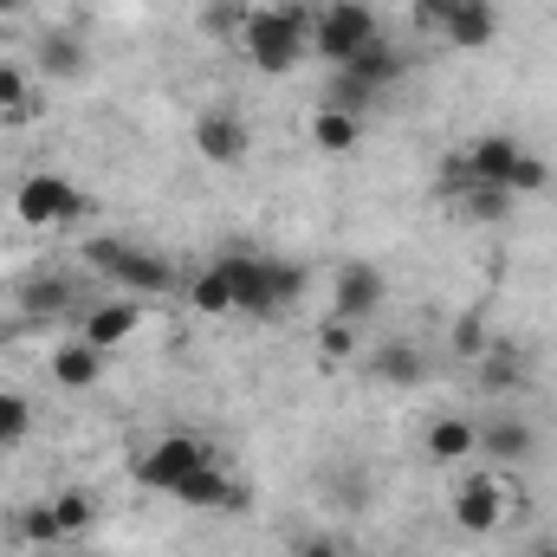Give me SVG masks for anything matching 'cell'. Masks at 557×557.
Wrapping results in <instances>:
<instances>
[{
	"label": "cell",
	"mask_w": 557,
	"mask_h": 557,
	"mask_svg": "<svg viewBox=\"0 0 557 557\" xmlns=\"http://www.w3.org/2000/svg\"><path fill=\"white\" fill-rule=\"evenodd\" d=\"M311 13L305 0H273V7H253L247 33H240V52L260 65V72H292L305 52H311Z\"/></svg>",
	"instance_id": "cell-1"
},
{
	"label": "cell",
	"mask_w": 557,
	"mask_h": 557,
	"mask_svg": "<svg viewBox=\"0 0 557 557\" xmlns=\"http://www.w3.org/2000/svg\"><path fill=\"white\" fill-rule=\"evenodd\" d=\"M78 260H85L98 278H111L117 292H131V298H162V292H175V285H182V273H175L162 253H149V247H137V240H117V234L85 240V247H78Z\"/></svg>",
	"instance_id": "cell-2"
},
{
	"label": "cell",
	"mask_w": 557,
	"mask_h": 557,
	"mask_svg": "<svg viewBox=\"0 0 557 557\" xmlns=\"http://www.w3.org/2000/svg\"><path fill=\"white\" fill-rule=\"evenodd\" d=\"M416 33L454 46V52H480L499 39V7L493 0H409Z\"/></svg>",
	"instance_id": "cell-3"
},
{
	"label": "cell",
	"mask_w": 557,
	"mask_h": 557,
	"mask_svg": "<svg viewBox=\"0 0 557 557\" xmlns=\"http://www.w3.org/2000/svg\"><path fill=\"white\" fill-rule=\"evenodd\" d=\"M370 39H383V20H376L370 0H324V7L311 13V52H318L331 72L350 65Z\"/></svg>",
	"instance_id": "cell-4"
},
{
	"label": "cell",
	"mask_w": 557,
	"mask_h": 557,
	"mask_svg": "<svg viewBox=\"0 0 557 557\" xmlns=\"http://www.w3.org/2000/svg\"><path fill=\"white\" fill-rule=\"evenodd\" d=\"M208 460H214L208 434H195V428H169V434H156V441L143 447L131 473H137V486H149V493H162V499H169V493H175L195 467H208Z\"/></svg>",
	"instance_id": "cell-5"
},
{
	"label": "cell",
	"mask_w": 557,
	"mask_h": 557,
	"mask_svg": "<svg viewBox=\"0 0 557 557\" xmlns=\"http://www.w3.org/2000/svg\"><path fill=\"white\" fill-rule=\"evenodd\" d=\"M13 214H20V227H72V221L85 214V195H78L65 175L39 169V175H26V182L13 188Z\"/></svg>",
	"instance_id": "cell-6"
},
{
	"label": "cell",
	"mask_w": 557,
	"mask_h": 557,
	"mask_svg": "<svg viewBox=\"0 0 557 557\" xmlns=\"http://www.w3.org/2000/svg\"><path fill=\"white\" fill-rule=\"evenodd\" d=\"M383 305H389V278L383 267H370V260H344L337 273H331V318H344V324H370V318H383Z\"/></svg>",
	"instance_id": "cell-7"
},
{
	"label": "cell",
	"mask_w": 557,
	"mask_h": 557,
	"mask_svg": "<svg viewBox=\"0 0 557 557\" xmlns=\"http://www.w3.org/2000/svg\"><path fill=\"white\" fill-rule=\"evenodd\" d=\"M195 156L214 162V169H240L253 156V124L234 111V104H208L195 117Z\"/></svg>",
	"instance_id": "cell-8"
},
{
	"label": "cell",
	"mask_w": 557,
	"mask_h": 557,
	"mask_svg": "<svg viewBox=\"0 0 557 557\" xmlns=\"http://www.w3.org/2000/svg\"><path fill=\"white\" fill-rule=\"evenodd\" d=\"M447 519H454L467 539H493V532L506 525V486H499L493 473H467V480H454Z\"/></svg>",
	"instance_id": "cell-9"
},
{
	"label": "cell",
	"mask_w": 557,
	"mask_h": 557,
	"mask_svg": "<svg viewBox=\"0 0 557 557\" xmlns=\"http://www.w3.org/2000/svg\"><path fill=\"white\" fill-rule=\"evenodd\" d=\"M214 273L227 278L234 311H247V318H278V311H285L278 292H273V260H267V253H221Z\"/></svg>",
	"instance_id": "cell-10"
},
{
	"label": "cell",
	"mask_w": 557,
	"mask_h": 557,
	"mask_svg": "<svg viewBox=\"0 0 557 557\" xmlns=\"http://www.w3.org/2000/svg\"><path fill=\"white\" fill-rule=\"evenodd\" d=\"M33 78H52V85H78L91 78V46L78 26H46L33 39Z\"/></svg>",
	"instance_id": "cell-11"
},
{
	"label": "cell",
	"mask_w": 557,
	"mask_h": 557,
	"mask_svg": "<svg viewBox=\"0 0 557 557\" xmlns=\"http://www.w3.org/2000/svg\"><path fill=\"white\" fill-rule=\"evenodd\" d=\"M169 499H175V506H195V512H240V506H247V486H240L221 460H208V467H195Z\"/></svg>",
	"instance_id": "cell-12"
},
{
	"label": "cell",
	"mask_w": 557,
	"mask_h": 557,
	"mask_svg": "<svg viewBox=\"0 0 557 557\" xmlns=\"http://www.w3.org/2000/svg\"><path fill=\"white\" fill-rule=\"evenodd\" d=\"M473 454H486L493 467H525V460L539 454V428H532L525 416H486L480 421Z\"/></svg>",
	"instance_id": "cell-13"
},
{
	"label": "cell",
	"mask_w": 557,
	"mask_h": 557,
	"mask_svg": "<svg viewBox=\"0 0 557 557\" xmlns=\"http://www.w3.org/2000/svg\"><path fill=\"white\" fill-rule=\"evenodd\" d=\"M78 292H85V278L72 273H26L20 278V318H72L78 311Z\"/></svg>",
	"instance_id": "cell-14"
},
{
	"label": "cell",
	"mask_w": 557,
	"mask_h": 557,
	"mask_svg": "<svg viewBox=\"0 0 557 557\" xmlns=\"http://www.w3.org/2000/svg\"><path fill=\"white\" fill-rule=\"evenodd\" d=\"M137 324H143V305L124 292V298L91 305V311L78 318V337H85V344H98V350H124V344L137 337Z\"/></svg>",
	"instance_id": "cell-15"
},
{
	"label": "cell",
	"mask_w": 557,
	"mask_h": 557,
	"mask_svg": "<svg viewBox=\"0 0 557 557\" xmlns=\"http://www.w3.org/2000/svg\"><path fill=\"white\" fill-rule=\"evenodd\" d=\"M370 376L383 389H421L428 383V350H421L416 337H383L370 350Z\"/></svg>",
	"instance_id": "cell-16"
},
{
	"label": "cell",
	"mask_w": 557,
	"mask_h": 557,
	"mask_svg": "<svg viewBox=\"0 0 557 557\" xmlns=\"http://www.w3.org/2000/svg\"><path fill=\"white\" fill-rule=\"evenodd\" d=\"M104 363H111V350H98V344H85L78 331L52 350V383L59 389H98L104 383Z\"/></svg>",
	"instance_id": "cell-17"
},
{
	"label": "cell",
	"mask_w": 557,
	"mask_h": 557,
	"mask_svg": "<svg viewBox=\"0 0 557 557\" xmlns=\"http://www.w3.org/2000/svg\"><path fill=\"white\" fill-rule=\"evenodd\" d=\"M467 156H473V175H480V182H493V188L512 195V175H519V162H525V143L506 137V131H493V137L467 143Z\"/></svg>",
	"instance_id": "cell-18"
},
{
	"label": "cell",
	"mask_w": 557,
	"mask_h": 557,
	"mask_svg": "<svg viewBox=\"0 0 557 557\" xmlns=\"http://www.w3.org/2000/svg\"><path fill=\"white\" fill-rule=\"evenodd\" d=\"M337 72H350V78H363V85H370V91L383 98V91H389V85H396V78L409 72V52H403V46H396V39L383 33V39H370V46H363V52H357L350 65H337Z\"/></svg>",
	"instance_id": "cell-19"
},
{
	"label": "cell",
	"mask_w": 557,
	"mask_h": 557,
	"mask_svg": "<svg viewBox=\"0 0 557 557\" xmlns=\"http://www.w3.org/2000/svg\"><path fill=\"white\" fill-rule=\"evenodd\" d=\"M473 383H480L486 396H519V389L532 383V370H525V357H519L512 344H486V350L473 357Z\"/></svg>",
	"instance_id": "cell-20"
},
{
	"label": "cell",
	"mask_w": 557,
	"mask_h": 557,
	"mask_svg": "<svg viewBox=\"0 0 557 557\" xmlns=\"http://www.w3.org/2000/svg\"><path fill=\"white\" fill-rule=\"evenodd\" d=\"M473 441H480V421H467V416H434L421 428V447H428L434 467H460L473 454Z\"/></svg>",
	"instance_id": "cell-21"
},
{
	"label": "cell",
	"mask_w": 557,
	"mask_h": 557,
	"mask_svg": "<svg viewBox=\"0 0 557 557\" xmlns=\"http://www.w3.org/2000/svg\"><path fill=\"white\" fill-rule=\"evenodd\" d=\"M39 117V91H33V65L0 59V124H33Z\"/></svg>",
	"instance_id": "cell-22"
},
{
	"label": "cell",
	"mask_w": 557,
	"mask_h": 557,
	"mask_svg": "<svg viewBox=\"0 0 557 557\" xmlns=\"http://www.w3.org/2000/svg\"><path fill=\"white\" fill-rule=\"evenodd\" d=\"M357 143H363V117L331 111V104H318V111H311V149H324V156H350Z\"/></svg>",
	"instance_id": "cell-23"
},
{
	"label": "cell",
	"mask_w": 557,
	"mask_h": 557,
	"mask_svg": "<svg viewBox=\"0 0 557 557\" xmlns=\"http://www.w3.org/2000/svg\"><path fill=\"white\" fill-rule=\"evenodd\" d=\"M182 298L201 311V318H234V292H227V278L214 273V260L201 267V273H188L182 278Z\"/></svg>",
	"instance_id": "cell-24"
},
{
	"label": "cell",
	"mask_w": 557,
	"mask_h": 557,
	"mask_svg": "<svg viewBox=\"0 0 557 557\" xmlns=\"http://www.w3.org/2000/svg\"><path fill=\"white\" fill-rule=\"evenodd\" d=\"M13 539H20V545H33V552H52V545H65L52 499H33V506H20V519H13Z\"/></svg>",
	"instance_id": "cell-25"
},
{
	"label": "cell",
	"mask_w": 557,
	"mask_h": 557,
	"mask_svg": "<svg viewBox=\"0 0 557 557\" xmlns=\"http://www.w3.org/2000/svg\"><path fill=\"white\" fill-rule=\"evenodd\" d=\"M52 512H59V532H65V545H72V539H85V532L98 525V499H91L85 486H65V493H52Z\"/></svg>",
	"instance_id": "cell-26"
},
{
	"label": "cell",
	"mask_w": 557,
	"mask_h": 557,
	"mask_svg": "<svg viewBox=\"0 0 557 557\" xmlns=\"http://www.w3.org/2000/svg\"><path fill=\"white\" fill-rule=\"evenodd\" d=\"M247 20H253L247 0H201V39H234V46H240Z\"/></svg>",
	"instance_id": "cell-27"
},
{
	"label": "cell",
	"mask_w": 557,
	"mask_h": 557,
	"mask_svg": "<svg viewBox=\"0 0 557 557\" xmlns=\"http://www.w3.org/2000/svg\"><path fill=\"white\" fill-rule=\"evenodd\" d=\"M473 188H480L473 156H467V149H447V156H441V169H434V195H441V201H467Z\"/></svg>",
	"instance_id": "cell-28"
},
{
	"label": "cell",
	"mask_w": 557,
	"mask_h": 557,
	"mask_svg": "<svg viewBox=\"0 0 557 557\" xmlns=\"http://www.w3.org/2000/svg\"><path fill=\"white\" fill-rule=\"evenodd\" d=\"M357 337H363L357 324H344V318H324V324H318V344H311V350H318V363H324V370H344V363L357 357Z\"/></svg>",
	"instance_id": "cell-29"
},
{
	"label": "cell",
	"mask_w": 557,
	"mask_h": 557,
	"mask_svg": "<svg viewBox=\"0 0 557 557\" xmlns=\"http://www.w3.org/2000/svg\"><path fill=\"white\" fill-rule=\"evenodd\" d=\"M324 104H331V111H350V117H363V111L376 104V91H370L363 78H350V72H331V78H324Z\"/></svg>",
	"instance_id": "cell-30"
},
{
	"label": "cell",
	"mask_w": 557,
	"mask_h": 557,
	"mask_svg": "<svg viewBox=\"0 0 557 557\" xmlns=\"http://www.w3.org/2000/svg\"><path fill=\"white\" fill-rule=\"evenodd\" d=\"M33 434V403L20 389H0V447H26Z\"/></svg>",
	"instance_id": "cell-31"
},
{
	"label": "cell",
	"mask_w": 557,
	"mask_h": 557,
	"mask_svg": "<svg viewBox=\"0 0 557 557\" xmlns=\"http://www.w3.org/2000/svg\"><path fill=\"white\" fill-rule=\"evenodd\" d=\"M512 201H519V195H506V188H493V182H480V188H473V195H467L460 208H467L473 221H506V214H512Z\"/></svg>",
	"instance_id": "cell-32"
},
{
	"label": "cell",
	"mask_w": 557,
	"mask_h": 557,
	"mask_svg": "<svg viewBox=\"0 0 557 557\" xmlns=\"http://www.w3.org/2000/svg\"><path fill=\"white\" fill-rule=\"evenodd\" d=\"M305 285H311L305 260H273V292H278V305H285V311H292V305L305 298Z\"/></svg>",
	"instance_id": "cell-33"
},
{
	"label": "cell",
	"mask_w": 557,
	"mask_h": 557,
	"mask_svg": "<svg viewBox=\"0 0 557 557\" xmlns=\"http://www.w3.org/2000/svg\"><path fill=\"white\" fill-rule=\"evenodd\" d=\"M486 344H493V337H486V318H480V311H467V318L454 324V350H460V357H480Z\"/></svg>",
	"instance_id": "cell-34"
},
{
	"label": "cell",
	"mask_w": 557,
	"mask_h": 557,
	"mask_svg": "<svg viewBox=\"0 0 557 557\" xmlns=\"http://www.w3.org/2000/svg\"><path fill=\"white\" fill-rule=\"evenodd\" d=\"M292 557H344V545H337V539H305Z\"/></svg>",
	"instance_id": "cell-35"
},
{
	"label": "cell",
	"mask_w": 557,
	"mask_h": 557,
	"mask_svg": "<svg viewBox=\"0 0 557 557\" xmlns=\"http://www.w3.org/2000/svg\"><path fill=\"white\" fill-rule=\"evenodd\" d=\"M26 7H33V0H0V20H20Z\"/></svg>",
	"instance_id": "cell-36"
},
{
	"label": "cell",
	"mask_w": 557,
	"mask_h": 557,
	"mask_svg": "<svg viewBox=\"0 0 557 557\" xmlns=\"http://www.w3.org/2000/svg\"><path fill=\"white\" fill-rule=\"evenodd\" d=\"M525 557H557V539H552V545H539V552H525Z\"/></svg>",
	"instance_id": "cell-37"
},
{
	"label": "cell",
	"mask_w": 557,
	"mask_h": 557,
	"mask_svg": "<svg viewBox=\"0 0 557 557\" xmlns=\"http://www.w3.org/2000/svg\"><path fill=\"white\" fill-rule=\"evenodd\" d=\"M552 195H557V182H552Z\"/></svg>",
	"instance_id": "cell-38"
}]
</instances>
